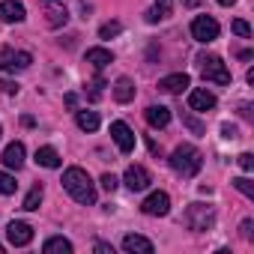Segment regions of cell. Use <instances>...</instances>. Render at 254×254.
I'll use <instances>...</instances> for the list:
<instances>
[{
	"label": "cell",
	"mask_w": 254,
	"mask_h": 254,
	"mask_svg": "<svg viewBox=\"0 0 254 254\" xmlns=\"http://www.w3.org/2000/svg\"><path fill=\"white\" fill-rule=\"evenodd\" d=\"M63 189L69 191L72 200H78L84 206L96 203V183L90 180V174L84 168H66L63 171Z\"/></svg>",
	"instance_id": "1"
},
{
	"label": "cell",
	"mask_w": 254,
	"mask_h": 254,
	"mask_svg": "<svg viewBox=\"0 0 254 254\" xmlns=\"http://www.w3.org/2000/svg\"><path fill=\"white\" fill-rule=\"evenodd\" d=\"M171 168H174L180 177L191 180V177L200 174V168H203V156H200L197 147H191V144H180V147L171 153Z\"/></svg>",
	"instance_id": "2"
},
{
	"label": "cell",
	"mask_w": 254,
	"mask_h": 254,
	"mask_svg": "<svg viewBox=\"0 0 254 254\" xmlns=\"http://www.w3.org/2000/svg\"><path fill=\"white\" fill-rule=\"evenodd\" d=\"M197 69H200V75H203L206 81H212V84H230V72H227V66L221 63V57H215V54H200V57H197Z\"/></svg>",
	"instance_id": "3"
},
{
	"label": "cell",
	"mask_w": 254,
	"mask_h": 254,
	"mask_svg": "<svg viewBox=\"0 0 254 254\" xmlns=\"http://www.w3.org/2000/svg\"><path fill=\"white\" fill-rule=\"evenodd\" d=\"M186 227L189 230H212V224H215V212H212V206H203V203H191L189 209H186Z\"/></svg>",
	"instance_id": "4"
},
{
	"label": "cell",
	"mask_w": 254,
	"mask_h": 254,
	"mask_svg": "<svg viewBox=\"0 0 254 254\" xmlns=\"http://www.w3.org/2000/svg\"><path fill=\"white\" fill-rule=\"evenodd\" d=\"M30 63H33L30 51L0 48V69H6V72H24V69H30Z\"/></svg>",
	"instance_id": "5"
},
{
	"label": "cell",
	"mask_w": 254,
	"mask_h": 254,
	"mask_svg": "<svg viewBox=\"0 0 254 254\" xmlns=\"http://www.w3.org/2000/svg\"><path fill=\"white\" fill-rule=\"evenodd\" d=\"M36 6L45 12V24H48V27H66L69 9L60 3V0H36Z\"/></svg>",
	"instance_id": "6"
},
{
	"label": "cell",
	"mask_w": 254,
	"mask_h": 254,
	"mask_svg": "<svg viewBox=\"0 0 254 254\" xmlns=\"http://www.w3.org/2000/svg\"><path fill=\"white\" fill-rule=\"evenodd\" d=\"M191 36H194L197 42L209 45L212 39H218V21H215L212 15H197V18L191 21Z\"/></svg>",
	"instance_id": "7"
},
{
	"label": "cell",
	"mask_w": 254,
	"mask_h": 254,
	"mask_svg": "<svg viewBox=\"0 0 254 254\" xmlns=\"http://www.w3.org/2000/svg\"><path fill=\"white\" fill-rule=\"evenodd\" d=\"M111 138H114V144H117V150L120 153H126L129 156L132 150H135V132L126 126L123 120H117V123H111Z\"/></svg>",
	"instance_id": "8"
},
{
	"label": "cell",
	"mask_w": 254,
	"mask_h": 254,
	"mask_svg": "<svg viewBox=\"0 0 254 254\" xmlns=\"http://www.w3.org/2000/svg\"><path fill=\"white\" fill-rule=\"evenodd\" d=\"M123 183H126V189H132V191H144L153 180H150V171L144 165H129V168H126Z\"/></svg>",
	"instance_id": "9"
},
{
	"label": "cell",
	"mask_w": 254,
	"mask_h": 254,
	"mask_svg": "<svg viewBox=\"0 0 254 254\" xmlns=\"http://www.w3.org/2000/svg\"><path fill=\"white\" fill-rule=\"evenodd\" d=\"M6 236H9L12 245L24 248V245L33 242V227H30L27 221H9V224H6Z\"/></svg>",
	"instance_id": "10"
},
{
	"label": "cell",
	"mask_w": 254,
	"mask_h": 254,
	"mask_svg": "<svg viewBox=\"0 0 254 254\" xmlns=\"http://www.w3.org/2000/svg\"><path fill=\"white\" fill-rule=\"evenodd\" d=\"M141 209H144L147 215H168V212H171V197H168L165 191H153V194L141 203Z\"/></svg>",
	"instance_id": "11"
},
{
	"label": "cell",
	"mask_w": 254,
	"mask_h": 254,
	"mask_svg": "<svg viewBox=\"0 0 254 254\" xmlns=\"http://www.w3.org/2000/svg\"><path fill=\"white\" fill-rule=\"evenodd\" d=\"M27 18V9L18 3V0H3L0 3V21H6V24H18Z\"/></svg>",
	"instance_id": "12"
},
{
	"label": "cell",
	"mask_w": 254,
	"mask_h": 254,
	"mask_svg": "<svg viewBox=\"0 0 254 254\" xmlns=\"http://www.w3.org/2000/svg\"><path fill=\"white\" fill-rule=\"evenodd\" d=\"M189 108H191V111H212V108H215V96H212L209 90L197 87V90L189 93Z\"/></svg>",
	"instance_id": "13"
},
{
	"label": "cell",
	"mask_w": 254,
	"mask_h": 254,
	"mask_svg": "<svg viewBox=\"0 0 254 254\" xmlns=\"http://www.w3.org/2000/svg\"><path fill=\"white\" fill-rule=\"evenodd\" d=\"M189 84H191V81H189V75H186V72H177V75H168V78H162V81H159V90H162V93H171V96H177V93H183Z\"/></svg>",
	"instance_id": "14"
},
{
	"label": "cell",
	"mask_w": 254,
	"mask_h": 254,
	"mask_svg": "<svg viewBox=\"0 0 254 254\" xmlns=\"http://www.w3.org/2000/svg\"><path fill=\"white\" fill-rule=\"evenodd\" d=\"M144 117H147V123L153 126V129H165V126L171 123V108H165V105H150V108L144 111Z\"/></svg>",
	"instance_id": "15"
},
{
	"label": "cell",
	"mask_w": 254,
	"mask_h": 254,
	"mask_svg": "<svg viewBox=\"0 0 254 254\" xmlns=\"http://www.w3.org/2000/svg\"><path fill=\"white\" fill-rule=\"evenodd\" d=\"M3 165H6L9 171H18V168L24 165V144H21V141H12V144L3 150Z\"/></svg>",
	"instance_id": "16"
},
{
	"label": "cell",
	"mask_w": 254,
	"mask_h": 254,
	"mask_svg": "<svg viewBox=\"0 0 254 254\" xmlns=\"http://www.w3.org/2000/svg\"><path fill=\"white\" fill-rule=\"evenodd\" d=\"M123 248L129 254H153V242L147 236H138V233H129L123 239Z\"/></svg>",
	"instance_id": "17"
},
{
	"label": "cell",
	"mask_w": 254,
	"mask_h": 254,
	"mask_svg": "<svg viewBox=\"0 0 254 254\" xmlns=\"http://www.w3.org/2000/svg\"><path fill=\"white\" fill-rule=\"evenodd\" d=\"M114 99L123 102V105L135 99V84H132V78H117V84H114Z\"/></svg>",
	"instance_id": "18"
},
{
	"label": "cell",
	"mask_w": 254,
	"mask_h": 254,
	"mask_svg": "<svg viewBox=\"0 0 254 254\" xmlns=\"http://www.w3.org/2000/svg\"><path fill=\"white\" fill-rule=\"evenodd\" d=\"M36 165H42V168H60L63 159H60V153L54 147H39L36 150Z\"/></svg>",
	"instance_id": "19"
},
{
	"label": "cell",
	"mask_w": 254,
	"mask_h": 254,
	"mask_svg": "<svg viewBox=\"0 0 254 254\" xmlns=\"http://www.w3.org/2000/svg\"><path fill=\"white\" fill-rule=\"evenodd\" d=\"M87 63L96 69H105L108 63H114V54L108 48H87Z\"/></svg>",
	"instance_id": "20"
},
{
	"label": "cell",
	"mask_w": 254,
	"mask_h": 254,
	"mask_svg": "<svg viewBox=\"0 0 254 254\" xmlns=\"http://www.w3.org/2000/svg\"><path fill=\"white\" fill-rule=\"evenodd\" d=\"M42 251L45 254H72V242L63 239V236H51L42 242Z\"/></svg>",
	"instance_id": "21"
},
{
	"label": "cell",
	"mask_w": 254,
	"mask_h": 254,
	"mask_svg": "<svg viewBox=\"0 0 254 254\" xmlns=\"http://www.w3.org/2000/svg\"><path fill=\"white\" fill-rule=\"evenodd\" d=\"M171 12H174V0H156V6L147 12V21H150V24H156V21L168 18Z\"/></svg>",
	"instance_id": "22"
},
{
	"label": "cell",
	"mask_w": 254,
	"mask_h": 254,
	"mask_svg": "<svg viewBox=\"0 0 254 254\" xmlns=\"http://www.w3.org/2000/svg\"><path fill=\"white\" fill-rule=\"evenodd\" d=\"M75 120H78V129H84V132H96L99 129V114L96 111H78Z\"/></svg>",
	"instance_id": "23"
},
{
	"label": "cell",
	"mask_w": 254,
	"mask_h": 254,
	"mask_svg": "<svg viewBox=\"0 0 254 254\" xmlns=\"http://www.w3.org/2000/svg\"><path fill=\"white\" fill-rule=\"evenodd\" d=\"M39 203H42V186H33V189L27 191V197H24V203H21V209H27V212H33V209H39Z\"/></svg>",
	"instance_id": "24"
},
{
	"label": "cell",
	"mask_w": 254,
	"mask_h": 254,
	"mask_svg": "<svg viewBox=\"0 0 254 254\" xmlns=\"http://www.w3.org/2000/svg\"><path fill=\"white\" fill-rule=\"evenodd\" d=\"M15 189H18L15 177H9V174L0 171V194H15Z\"/></svg>",
	"instance_id": "25"
},
{
	"label": "cell",
	"mask_w": 254,
	"mask_h": 254,
	"mask_svg": "<svg viewBox=\"0 0 254 254\" xmlns=\"http://www.w3.org/2000/svg\"><path fill=\"white\" fill-rule=\"evenodd\" d=\"M120 30H123V24H120V21H108V24H102V27H99V39L120 36Z\"/></svg>",
	"instance_id": "26"
},
{
	"label": "cell",
	"mask_w": 254,
	"mask_h": 254,
	"mask_svg": "<svg viewBox=\"0 0 254 254\" xmlns=\"http://www.w3.org/2000/svg\"><path fill=\"white\" fill-rule=\"evenodd\" d=\"M233 186H236V189H239L245 197H251V200H254V183H251L248 177H239V180H233Z\"/></svg>",
	"instance_id": "27"
},
{
	"label": "cell",
	"mask_w": 254,
	"mask_h": 254,
	"mask_svg": "<svg viewBox=\"0 0 254 254\" xmlns=\"http://www.w3.org/2000/svg\"><path fill=\"white\" fill-rule=\"evenodd\" d=\"M230 30H233L236 36H242V39H248V36H251V27H248V21H242V18H236V21L230 24Z\"/></svg>",
	"instance_id": "28"
},
{
	"label": "cell",
	"mask_w": 254,
	"mask_h": 254,
	"mask_svg": "<svg viewBox=\"0 0 254 254\" xmlns=\"http://www.w3.org/2000/svg\"><path fill=\"white\" fill-rule=\"evenodd\" d=\"M99 183H102V189H105V191H114V189H117V186H120V180H117V177H114V174H105V177H102V180H99Z\"/></svg>",
	"instance_id": "29"
},
{
	"label": "cell",
	"mask_w": 254,
	"mask_h": 254,
	"mask_svg": "<svg viewBox=\"0 0 254 254\" xmlns=\"http://www.w3.org/2000/svg\"><path fill=\"white\" fill-rule=\"evenodd\" d=\"M239 168H242V171H251V168H254V156H251V153H242V156H239Z\"/></svg>",
	"instance_id": "30"
},
{
	"label": "cell",
	"mask_w": 254,
	"mask_h": 254,
	"mask_svg": "<svg viewBox=\"0 0 254 254\" xmlns=\"http://www.w3.org/2000/svg\"><path fill=\"white\" fill-rule=\"evenodd\" d=\"M102 87H105V81H102V78H96V81L90 84V99H99V93H102Z\"/></svg>",
	"instance_id": "31"
},
{
	"label": "cell",
	"mask_w": 254,
	"mask_h": 254,
	"mask_svg": "<svg viewBox=\"0 0 254 254\" xmlns=\"http://www.w3.org/2000/svg\"><path fill=\"white\" fill-rule=\"evenodd\" d=\"M221 135H224L227 141H233V138H236V126H230V123H224V126H221Z\"/></svg>",
	"instance_id": "32"
},
{
	"label": "cell",
	"mask_w": 254,
	"mask_h": 254,
	"mask_svg": "<svg viewBox=\"0 0 254 254\" xmlns=\"http://www.w3.org/2000/svg\"><path fill=\"white\" fill-rule=\"evenodd\" d=\"M0 90L12 96V93H18V84H15V81H0Z\"/></svg>",
	"instance_id": "33"
},
{
	"label": "cell",
	"mask_w": 254,
	"mask_h": 254,
	"mask_svg": "<svg viewBox=\"0 0 254 254\" xmlns=\"http://www.w3.org/2000/svg\"><path fill=\"white\" fill-rule=\"evenodd\" d=\"M186 126H189V129H191L194 135H200V132H203V126H200L197 120H191V117H186Z\"/></svg>",
	"instance_id": "34"
},
{
	"label": "cell",
	"mask_w": 254,
	"mask_h": 254,
	"mask_svg": "<svg viewBox=\"0 0 254 254\" xmlns=\"http://www.w3.org/2000/svg\"><path fill=\"white\" fill-rule=\"evenodd\" d=\"M251 227H254V224H251V218H245V221H242V227H239V230H242V239H251Z\"/></svg>",
	"instance_id": "35"
},
{
	"label": "cell",
	"mask_w": 254,
	"mask_h": 254,
	"mask_svg": "<svg viewBox=\"0 0 254 254\" xmlns=\"http://www.w3.org/2000/svg\"><path fill=\"white\" fill-rule=\"evenodd\" d=\"M96 251H99V254H114V245H108V242H96Z\"/></svg>",
	"instance_id": "36"
},
{
	"label": "cell",
	"mask_w": 254,
	"mask_h": 254,
	"mask_svg": "<svg viewBox=\"0 0 254 254\" xmlns=\"http://www.w3.org/2000/svg\"><path fill=\"white\" fill-rule=\"evenodd\" d=\"M218 3H221V6H233V3H236V0H218Z\"/></svg>",
	"instance_id": "37"
},
{
	"label": "cell",
	"mask_w": 254,
	"mask_h": 254,
	"mask_svg": "<svg viewBox=\"0 0 254 254\" xmlns=\"http://www.w3.org/2000/svg\"><path fill=\"white\" fill-rule=\"evenodd\" d=\"M183 3H186V6H197V0H183Z\"/></svg>",
	"instance_id": "38"
},
{
	"label": "cell",
	"mask_w": 254,
	"mask_h": 254,
	"mask_svg": "<svg viewBox=\"0 0 254 254\" xmlns=\"http://www.w3.org/2000/svg\"><path fill=\"white\" fill-rule=\"evenodd\" d=\"M0 254H3V245H0Z\"/></svg>",
	"instance_id": "39"
},
{
	"label": "cell",
	"mask_w": 254,
	"mask_h": 254,
	"mask_svg": "<svg viewBox=\"0 0 254 254\" xmlns=\"http://www.w3.org/2000/svg\"><path fill=\"white\" fill-rule=\"evenodd\" d=\"M0 135H3V129H0Z\"/></svg>",
	"instance_id": "40"
}]
</instances>
